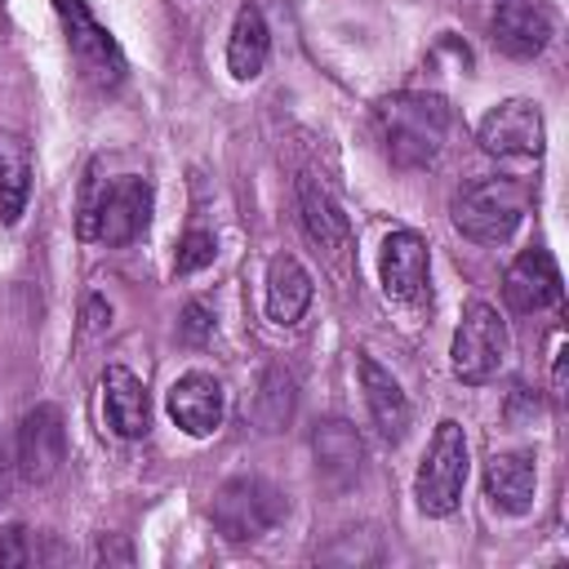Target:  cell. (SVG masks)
<instances>
[{"instance_id": "cell-2", "label": "cell", "mask_w": 569, "mask_h": 569, "mask_svg": "<svg viewBox=\"0 0 569 569\" xmlns=\"http://www.w3.org/2000/svg\"><path fill=\"white\" fill-rule=\"evenodd\" d=\"M151 222V182L147 178H102L98 164H89L80 187V240H107V244H133Z\"/></svg>"}, {"instance_id": "cell-27", "label": "cell", "mask_w": 569, "mask_h": 569, "mask_svg": "<svg viewBox=\"0 0 569 569\" xmlns=\"http://www.w3.org/2000/svg\"><path fill=\"white\" fill-rule=\"evenodd\" d=\"M98 560H124V565H129V560H133V551H129V547H107V538H102Z\"/></svg>"}, {"instance_id": "cell-18", "label": "cell", "mask_w": 569, "mask_h": 569, "mask_svg": "<svg viewBox=\"0 0 569 569\" xmlns=\"http://www.w3.org/2000/svg\"><path fill=\"white\" fill-rule=\"evenodd\" d=\"M31 142L18 129H0V222L13 227L27 213L31 196Z\"/></svg>"}, {"instance_id": "cell-26", "label": "cell", "mask_w": 569, "mask_h": 569, "mask_svg": "<svg viewBox=\"0 0 569 569\" xmlns=\"http://www.w3.org/2000/svg\"><path fill=\"white\" fill-rule=\"evenodd\" d=\"M107 325H111V307H107L102 298H89V307H84V329L98 333V329H107Z\"/></svg>"}, {"instance_id": "cell-7", "label": "cell", "mask_w": 569, "mask_h": 569, "mask_svg": "<svg viewBox=\"0 0 569 569\" xmlns=\"http://www.w3.org/2000/svg\"><path fill=\"white\" fill-rule=\"evenodd\" d=\"M58 9V22L67 31V44H71V58L80 62V71L102 84V89H116L124 80V53L116 44V36L93 18V9L84 0H53Z\"/></svg>"}, {"instance_id": "cell-16", "label": "cell", "mask_w": 569, "mask_h": 569, "mask_svg": "<svg viewBox=\"0 0 569 569\" xmlns=\"http://www.w3.org/2000/svg\"><path fill=\"white\" fill-rule=\"evenodd\" d=\"M298 213H302L307 236H311L320 249L342 253V249L351 244V222H347V213L338 209V200L329 196V187L316 182L311 173L298 178Z\"/></svg>"}, {"instance_id": "cell-5", "label": "cell", "mask_w": 569, "mask_h": 569, "mask_svg": "<svg viewBox=\"0 0 569 569\" xmlns=\"http://www.w3.org/2000/svg\"><path fill=\"white\" fill-rule=\"evenodd\" d=\"M462 485H467V431L445 418L418 462V476H413V498H418V511L422 516H453L458 502H462Z\"/></svg>"}, {"instance_id": "cell-8", "label": "cell", "mask_w": 569, "mask_h": 569, "mask_svg": "<svg viewBox=\"0 0 569 569\" xmlns=\"http://www.w3.org/2000/svg\"><path fill=\"white\" fill-rule=\"evenodd\" d=\"M476 142H480V151H489L498 160H538L542 147H547V124H542L538 102H529V98L498 102L480 120Z\"/></svg>"}, {"instance_id": "cell-3", "label": "cell", "mask_w": 569, "mask_h": 569, "mask_svg": "<svg viewBox=\"0 0 569 569\" xmlns=\"http://www.w3.org/2000/svg\"><path fill=\"white\" fill-rule=\"evenodd\" d=\"M529 191L516 178H476L453 196V227L476 244H507L525 222Z\"/></svg>"}, {"instance_id": "cell-10", "label": "cell", "mask_w": 569, "mask_h": 569, "mask_svg": "<svg viewBox=\"0 0 569 569\" xmlns=\"http://www.w3.org/2000/svg\"><path fill=\"white\" fill-rule=\"evenodd\" d=\"M427 271H431V249L418 231L400 227L382 240V253H378V276H382V289L387 298L396 302H418L427 293Z\"/></svg>"}, {"instance_id": "cell-20", "label": "cell", "mask_w": 569, "mask_h": 569, "mask_svg": "<svg viewBox=\"0 0 569 569\" xmlns=\"http://www.w3.org/2000/svg\"><path fill=\"white\" fill-rule=\"evenodd\" d=\"M267 49H271V36H267V18L258 4H240L236 9V22H231V36H227V71L236 80H253L262 76L267 67Z\"/></svg>"}, {"instance_id": "cell-25", "label": "cell", "mask_w": 569, "mask_h": 569, "mask_svg": "<svg viewBox=\"0 0 569 569\" xmlns=\"http://www.w3.org/2000/svg\"><path fill=\"white\" fill-rule=\"evenodd\" d=\"M182 333H187L191 342H204V338L213 333V316H209L204 302H187V311H182Z\"/></svg>"}, {"instance_id": "cell-9", "label": "cell", "mask_w": 569, "mask_h": 569, "mask_svg": "<svg viewBox=\"0 0 569 569\" xmlns=\"http://www.w3.org/2000/svg\"><path fill=\"white\" fill-rule=\"evenodd\" d=\"M67 462V427L58 405H36L18 422V445H13V467L27 485H44L62 471Z\"/></svg>"}, {"instance_id": "cell-11", "label": "cell", "mask_w": 569, "mask_h": 569, "mask_svg": "<svg viewBox=\"0 0 569 569\" xmlns=\"http://www.w3.org/2000/svg\"><path fill=\"white\" fill-rule=\"evenodd\" d=\"M560 271H556V258L547 249H525L507 276H502V298L511 311L529 316V311H547L560 302Z\"/></svg>"}, {"instance_id": "cell-22", "label": "cell", "mask_w": 569, "mask_h": 569, "mask_svg": "<svg viewBox=\"0 0 569 569\" xmlns=\"http://www.w3.org/2000/svg\"><path fill=\"white\" fill-rule=\"evenodd\" d=\"M293 378L284 369H267L262 382H258V396H253V418L262 431H280L289 418H293Z\"/></svg>"}, {"instance_id": "cell-15", "label": "cell", "mask_w": 569, "mask_h": 569, "mask_svg": "<svg viewBox=\"0 0 569 569\" xmlns=\"http://www.w3.org/2000/svg\"><path fill=\"white\" fill-rule=\"evenodd\" d=\"M356 369H360L365 405H369L378 431H382L387 440H405V431H409V422H413V405H409V396L400 391V382H396L378 360H369V356H360Z\"/></svg>"}, {"instance_id": "cell-14", "label": "cell", "mask_w": 569, "mask_h": 569, "mask_svg": "<svg viewBox=\"0 0 569 569\" xmlns=\"http://www.w3.org/2000/svg\"><path fill=\"white\" fill-rule=\"evenodd\" d=\"M493 44L507 58H538L551 44V18L533 0H498L493 9Z\"/></svg>"}, {"instance_id": "cell-12", "label": "cell", "mask_w": 569, "mask_h": 569, "mask_svg": "<svg viewBox=\"0 0 569 569\" xmlns=\"http://www.w3.org/2000/svg\"><path fill=\"white\" fill-rule=\"evenodd\" d=\"M222 409H227V396H222V382L204 369H191L182 373L173 387H169V418L187 431V436H213L222 427Z\"/></svg>"}, {"instance_id": "cell-4", "label": "cell", "mask_w": 569, "mask_h": 569, "mask_svg": "<svg viewBox=\"0 0 569 569\" xmlns=\"http://www.w3.org/2000/svg\"><path fill=\"white\" fill-rule=\"evenodd\" d=\"M284 493L262 476H231L209 502V520L227 542H258L284 520Z\"/></svg>"}, {"instance_id": "cell-21", "label": "cell", "mask_w": 569, "mask_h": 569, "mask_svg": "<svg viewBox=\"0 0 569 569\" xmlns=\"http://www.w3.org/2000/svg\"><path fill=\"white\" fill-rule=\"evenodd\" d=\"M311 449H316V467H320L325 476H333V480L356 476V467H360V458H365L356 427H347L342 418L320 422L316 436H311Z\"/></svg>"}, {"instance_id": "cell-19", "label": "cell", "mask_w": 569, "mask_h": 569, "mask_svg": "<svg viewBox=\"0 0 569 569\" xmlns=\"http://www.w3.org/2000/svg\"><path fill=\"white\" fill-rule=\"evenodd\" d=\"M311 307V276L293 253H276L267 267V316L276 325H298Z\"/></svg>"}, {"instance_id": "cell-24", "label": "cell", "mask_w": 569, "mask_h": 569, "mask_svg": "<svg viewBox=\"0 0 569 569\" xmlns=\"http://www.w3.org/2000/svg\"><path fill=\"white\" fill-rule=\"evenodd\" d=\"M213 253H218V240H213V231H187L182 236V244H178V271L182 276H191V271H200V267H209L213 262Z\"/></svg>"}, {"instance_id": "cell-28", "label": "cell", "mask_w": 569, "mask_h": 569, "mask_svg": "<svg viewBox=\"0 0 569 569\" xmlns=\"http://www.w3.org/2000/svg\"><path fill=\"white\" fill-rule=\"evenodd\" d=\"M9 471H13V462H9V449H4V436H0V498L9 489Z\"/></svg>"}, {"instance_id": "cell-1", "label": "cell", "mask_w": 569, "mask_h": 569, "mask_svg": "<svg viewBox=\"0 0 569 569\" xmlns=\"http://www.w3.org/2000/svg\"><path fill=\"white\" fill-rule=\"evenodd\" d=\"M378 138L400 169H431L449 142V107L431 93H391L378 102Z\"/></svg>"}, {"instance_id": "cell-6", "label": "cell", "mask_w": 569, "mask_h": 569, "mask_svg": "<svg viewBox=\"0 0 569 569\" xmlns=\"http://www.w3.org/2000/svg\"><path fill=\"white\" fill-rule=\"evenodd\" d=\"M511 356V338H507V325L498 316V307L471 298L462 307V320L453 329V342H449V365H453V378L480 387L489 378H498V369L507 365Z\"/></svg>"}, {"instance_id": "cell-13", "label": "cell", "mask_w": 569, "mask_h": 569, "mask_svg": "<svg viewBox=\"0 0 569 569\" xmlns=\"http://www.w3.org/2000/svg\"><path fill=\"white\" fill-rule=\"evenodd\" d=\"M102 418L120 440H138L151 427V405H147V387L133 369L111 365L102 373Z\"/></svg>"}, {"instance_id": "cell-17", "label": "cell", "mask_w": 569, "mask_h": 569, "mask_svg": "<svg viewBox=\"0 0 569 569\" xmlns=\"http://www.w3.org/2000/svg\"><path fill=\"white\" fill-rule=\"evenodd\" d=\"M533 489H538V471L529 453H493L485 462V493L498 511L525 516L533 507Z\"/></svg>"}, {"instance_id": "cell-23", "label": "cell", "mask_w": 569, "mask_h": 569, "mask_svg": "<svg viewBox=\"0 0 569 569\" xmlns=\"http://www.w3.org/2000/svg\"><path fill=\"white\" fill-rule=\"evenodd\" d=\"M44 551H40V538L22 525H9L0 529V565H36Z\"/></svg>"}]
</instances>
